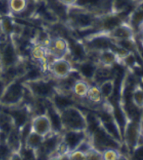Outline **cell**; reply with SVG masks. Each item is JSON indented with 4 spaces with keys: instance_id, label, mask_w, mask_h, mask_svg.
<instances>
[{
    "instance_id": "e0dca14e",
    "label": "cell",
    "mask_w": 143,
    "mask_h": 160,
    "mask_svg": "<svg viewBox=\"0 0 143 160\" xmlns=\"http://www.w3.org/2000/svg\"><path fill=\"white\" fill-rule=\"evenodd\" d=\"M131 101L136 108L139 110L143 109V87L140 82L133 86L131 92Z\"/></svg>"
},
{
    "instance_id": "603a6c76",
    "label": "cell",
    "mask_w": 143,
    "mask_h": 160,
    "mask_svg": "<svg viewBox=\"0 0 143 160\" xmlns=\"http://www.w3.org/2000/svg\"><path fill=\"white\" fill-rule=\"evenodd\" d=\"M86 159L88 160H103L102 152L96 149V148L91 147L90 149L86 152Z\"/></svg>"
},
{
    "instance_id": "836d02e7",
    "label": "cell",
    "mask_w": 143,
    "mask_h": 160,
    "mask_svg": "<svg viewBox=\"0 0 143 160\" xmlns=\"http://www.w3.org/2000/svg\"><path fill=\"white\" fill-rule=\"evenodd\" d=\"M141 47H142V49H143V46H141Z\"/></svg>"
},
{
    "instance_id": "7402d4cb",
    "label": "cell",
    "mask_w": 143,
    "mask_h": 160,
    "mask_svg": "<svg viewBox=\"0 0 143 160\" xmlns=\"http://www.w3.org/2000/svg\"><path fill=\"white\" fill-rule=\"evenodd\" d=\"M12 153H13V152L11 151L5 140L2 141L0 139V159L10 158Z\"/></svg>"
},
{
    "instance_id": "5bb4252c",
    "label": "cell",
    "mask_w": 143,
    "mask_h": 160,
    "mask_svg": "<svg viewBox=\"0 0 143 160\" xmlns=\"http://www.w3.org/2000/svg\"><path fill=\"white\" fill-rule=\"evenodd\" d=\"M90 87H91V83L86 80L83 78L77 79L75 84L73 85L71 94L73 95V97L78 99H86Z\"/></svg>"
},
{
    "instance_id": "484cf974",
    "label": "cell",
    "mask_w": 143,
    "mask_h": 160,
    "mask_svg": "<svg viewBox=\"0 0 143 160\" xmlns=\"http://www.w3.org/2000/svg\"><path fill=\"white\" fill-rule=\"evenodd\" d=\"M9 13V8H8V3L6 0H0V14L7 15Z\"/></svg>"
},
{
    "instance_id": "d6a6232c",
    "label": "cell",
    "mask_w": 143,
    "mask_h": 160,
    "mask_svg": "<svg viewBox=\"0 0 143 160\" xmlns=\"http://www.w3.org/2000/svg\"><path fill=\"white\" fill-rule=\"evenodd\" d=\"M1 16H2V15H1V14H0V18H1Z\"/></svg>"
},
{
    "instance_id": "9c48e42d",
    "label": "cell",
    "mask_w": 143,
    "mask_h": 160,
    "mask_svg": "<svg viewBox=\"0 0 143 160\" xmlns=\"http://www.w3.org/2000/svg\"><path fill=\"white\" fill-rule=\"evenodd\" d=\"M18 63V54L13 43L8 42L0 48V66L2 68Z\"/></svg>"
},
{
    "instance_id": "2e32d148",
    "label": "cell",
    "mask_w": 143,
    "mask_h": 160,
    "mask_svg": "<svg viewBox=\"0 0 143 160\" xmlns=\"http://www.w3.org/2000/svg\"><path fill=\"white\" fill-rule=\"evenodd\" d=\"M15 128L13 118L7 112H0V133L7 136L12 129Z\"/></svg>"
},
{
    "instance_id": "30bf717a",
    "label": "cell",
    "mask_w": 143,
    "mask_h": 160,
    "mask_svg": "<svg viewBox=\"0 0 143 160\" xmlns=\"http://www.w3.org/2000/svg\"><path fill=\"white\" fill-rule=\"evenodd\" d=\"M106 34L116 42L129 39H136L134 29L126 21H124L119 25H117Z\"/></svg>"
},
{
    "instance_id": "ffe728a7",
    "label": "cell",
    "mask_w": 143,
    "mask_h": 160,
    "mask_svg": "<svg viewBox=\"0 0 143 160\" xmlns=\"http://www.w3.org/2000/svg\"><path fill=\"white\" fill-rule=\"evenodd\" d=\"M103 160H120V159H129L125 153L121 152L120 148H109L102 151Z\"/></svg>"
},
{
    "instance_id": "cb8c5ba5",
    "label": "cell",
    "mask_w": 143,
    "mask_h": 160,
    "mask_svg": "<svg viewBox=\"0 0 143 160\" xmlns=\"http://www.w3.org/2000/svg\"><path fill=\"white\" fill-rule=\"evenodd\" d=\"M143 160V144H139L129 154V159Z\"/></svg>"
},
{
    "instance_id": "8992f818",
    "label": "cell",
    "mask_w": 143,
    "mask_h": 160,
    "mask_svg": "<svg viewBox=\"0 0 143 160\" xmlns=\"http://www.w3.org/2000/svg\"><path fill=\"white\" fill-rule=\"evenodd\" d=\"M48 70L55 79L62 80L66 78L72 71L75 70V67L70 61L65 58L53 60L48 65Z\"/></svg>"
},
{
    "instance_id": "ac0fdd59",
    "label": "cell",
    "mask_w": 143,
    "mask_h": 160,
    "mask_svg": "<svg viewBox=\"0 0 143 160\" xmlns=\"http://www.w3.org/2000/svg\"><path fill=\"white\" fill-rule=\"evenodd\" d=\"M116 82V79L114 77V78L108 79L106 81H104L101 84L98 85L105 101H110V99L114 94L115 88H116V82Z\"/></svg>"
},
{
    "instance_id": "d6986e66",
    "label": "cell",
    "mask_w": 143,
    "mask_h": 160,
    "mask_svg": "<svg viewBox=\"0 0 143 160\" xmlns=\"http://www.w3.org/2000/svg\"><path fill=\"white\" fill-rule=\"evenodd\" d=\"M44 140V137L40 136L39 134L36 133L35 132L32 131L28 134V136L25 138L24 144L23 146H26L28 148H30L36 151L41 145L42 142Z\"/></svg>"
},
{
    "instance_id": "3957f363",
    "label": "cell",
    "mask_w": 143,
    "mask_h": 160,
    "mask_svg": "<svg viewBox=\"0 0 143 160\" xmlns=\"http://www.w3.org/2000/svg\"><path fill=\"white\" fill-rule=\"evenodd\" d=\"M26 87L20 79L6 85L5 89L0 97V105L10 108L19 105L24 98Z\"/></svg>"
},
{
    "instance_id": "6da1fadb",
    "label": "cell",
    "mask_w": 143,
    "mask_h": 160,
    "mask_svg": "<svg viewBox=\"0 0 143 160\" xmlns=\"http://www.w3.org/2000/svg\"><path fill=\"white\" fill-rule=\"evenodd\" d=\"M67 18L73 29L79 32L91 31V34L96 32L99 15L84 8L71 6L68 8Z\"/></svg>"
},
{
    "instance_id": "44dd1931",
    "label": "cell",
    "mask_w": 143,
    "mask_h": 160,
    "mask_svg": "<svg viewBox=\"0 0 143 160\" xmlns=\"http://www.w3.org/2000/svg\"><path fill=\"white\" fill-rule=\"evenodd\" d=\"M8 3L9 11L15 15L22 14L28 6L27 0H9Z\"/></svg>"
},
{
    "instance_id": "8fae6325",
    "label": "cell",
    "mask_w": 143,
    "mask_h": 160,
    "mask_svg": "<svg viewBox=\"0 0 143 160\" xmlns=\"http://www.w3.org/2000/svg\"><path fill=\"white\" fill-rule=\"evenodd\" d=\"M76 64V66L75 69L78 71L82 78L86 80L91 84L93 82L97 68L99 66L98 63L96 61H94L93 59L87 57L83 61H79Z\"/></svg>"
},
{
    "instance_id": "d4e9b609",
    "label": "cell",
    "mask_w": 143,
    "mask_h": 160,
    "mask_svg": "<svg viewBox=\"0 0 143 160\" xmlns=\"http://www.w3.org/2000/svg\"><path fill=\"white\" fill-rule=\"evenodd\" d=\"M68 159H75V160H84L86 159V153L81 150L76 149L72 152H69L68 154Z\"/></svg>"
},
{
    "instance_id": "52a82bcc",
    "label": "cell",
    "mask_w": 143,
    "mask_h": 160,
    "mask_svg": "<svg viewBox=\"0 0 143 160\" xmlns=\"http://www.w3.org/2000/svg\"><path fill=\"white\" fill-rule=\"evenodd\" d=\"M88 138L86 131H74L65 130L62 133L61 142L65 146L68 152L76 150L83 141Z\"/></svg>"
},
{
    "instance_id": "4316f807",
    "label": "cell",
    "mask_w": 143,
    "mask_h": 160,
    "mask_svg": "<svg viewBox=\"0 0 143 160\" xmlns=\"http://www.w3.org/2000/svg\"><path fill=\"white\" fill-rule=\"evenodd\" d=\"M136 36L137 37V38H136V41L140 43L141 46H143V25L141 27L140 29H139V30L136 32Z\"/></svg>"
},
{
    "instance_id": "7a4b0ae2",
    "label": "cell",
    "mask_w": 143,
    "mask_h": 160,
    "mask_svg": "<svg viewBox=\"0 0 143 160\" xmlns=\"http://www.w3.org/2000/svg\"><path fill=\"white\" fill-rule=\"evenodd\" d=\"M63 128L65 130L74 131H86L87 119L86 115L74 105L70 106L60 112Z\"/></svg>"
},
{
    "instance_id": "83f0119b",
    "label": "cell",
    "mask_w": 143,
    "mask_h": 160,
    "mask_svg": "<svg viewBox=\"0 0 143 160\" xmlns=\"http://www.w3.org/2000/svg\"><path fill=\"white\" fill-rule=\"evenodd\" d=\"M60 3H62L64 5L67 6V7H71L76 4L77 0H59Z\"/></svg>"
},
{
    "instance_id": "4fadbf2b",
    "label": "cell",
    "mask_w": 143,
    "mask_h": 160,
    "mask_svg": "<svg viewBox=\"0 0 143 160\" xmlns=\"http://www.w3.org/2000/svg\"><path fill=\"white\" fill-rule=\"evenodd\" d=\"M14 106L8 108V112L13 118L14 126L18 129H21L24 125H26L29 122V111L26 108H22Z\"/></svg>"
},
{
    "instance_id": "9a60e30c",
    "label": "cell",
    "mask_w": 143,
    "mask_h": 160,
    "mask_svg": "<svg viewBox=\"0 0 143 160\" xmlns=\"http://www.w3.org/2000/svg\"><path fill=\"white\" fill-rule=\"evenodd\" d=\"M86 99L88 101L89 103L95 106H102L105 102L99 86L96 84H91Z\"/></svg>"
},
{
    "instance_id": "5b68a950",
    "label": "cell",
    "mask_w": 143,
    "mask_h": 160,
    "mask_svg": "<svg viewBox=\"0 0 143 160\" xmlns=\"http://www.w3.org/2000/svg\"><path fill=\"white\" fill-rule=\"evenodd\" d=\"M48 56L53 58V60L65 58L70 54V44L67 39L63 37L57 36L50 39L46 45Z\"/></svg>"
},
{
    "instance_id": "ba28073f",
    "label": "cell",
    "mask_w": 143,
    "mask_h": 160,
    "mask_svg": "<svg viewBox=\"0 0 143 160\" xmlns=\"http://www.w3.org/2000/svg\"><path fill=\"white\" fill-rule=\"evenodd\" d=\"M95 55L90 57L96 61L99 66L105 67H114L117 64H121V58L113 49H106L97 53H88Z\"/></svg>"
},
{
    "instance_id": "e575fe53",
    "label": "cell",
    "mask_w": 143,
    "mask_h": 160,
    "mask_svg": "<svg viewBox=\"0 0 143 160\" xmlns=\"http://www.w3.org/2000/svg\"></svg>"
},
{
    "instance_id": "4dcf8cb0",
    "label": "cell",
    "mask_w": 143,
    "mask_h": 160,
    "mask_svg": "<svg viewBox=\"0 0 143 160\" xmlns=\"http://www.w3.org/2000/svg\"><path fill=\"white\" fill-rule=\"evenodd\" d=\"M141 123H142V125H143V121H142V120H141Z\"/></svg>"
},
{
    "instance_id": "f1b7e54d",
    "label": "cell",
    "mask_w": 143,
    "mask_h": 160,
    "mask_svg": "<svg viewBox=\"0 0 143 160\" xmlns=\"http://www.w3.org/2000/svg\"><path fill=\"white\" fill-rule=\"evenodd\" d=\"M6 83L4 82H3L2 79L0 78V97H1V96H2V94H3V91H4V89H5V87H6Z\"/></svg>"
},
{
    "instance_id": "1f68e13d",
    "label": "cell",
    "mask_w": 143,
    "mask_h": 160,
    "mask_svg": "<svg viewBox=\"0 0 143 160\" xmlns=\"http://www.w3.org/2000/svg\"><path fill=\"white\" fill-rule=\"evenodd\" d=\"M141 2H142V3H143V0H141Z\"/></svg>"
},
{
    "instance_id": "7c38bea8",
    "label": "cell",
    "mask_w": 143,
    "mask_h": 160,
    "mask_svg": "<svg viewBox=\"0 0 143 160\" xmlns=\"http://www.w3.org/2000/svg\"><path fill=\"white\" fill-rule=\"evenodd\" d=\"M30 125H31L32 131L35 132L36 133L39 134L44 138L53 132L50 119L46 114L34 116V118H32Z\"/></svg>"
},
{
    "instance_id": "f546056e",
    "label": "cell",
    "mask_w": 143,
    "mask_h": 160,
    "mask_svg": "<svg viewBox=\"0 0 143 160\" xmlns=\"http://www.w3.org/2000/svg\"><path fill=\"white\" fill-rule=\"evenodd\" d=\"M1 67H0V78H1V73H2V70H1Z\"/></svg>"
},
{
    "instance_id": "277c9868",
    "label": "cell",
    "mask_w": 143,
    "mask_h": 160,
    "mask_svg": "<svg viewBox=\"0 0 143 160\" xmlns=\"http://www.w3.org/2000/svg\"><path fill=\"white\" fill-rule=\"evenodd\" d=\"M32 96L42 99H51L56 92V87L52 82L43 78L23 82Z\"/></svg>"
}]
</instances>
